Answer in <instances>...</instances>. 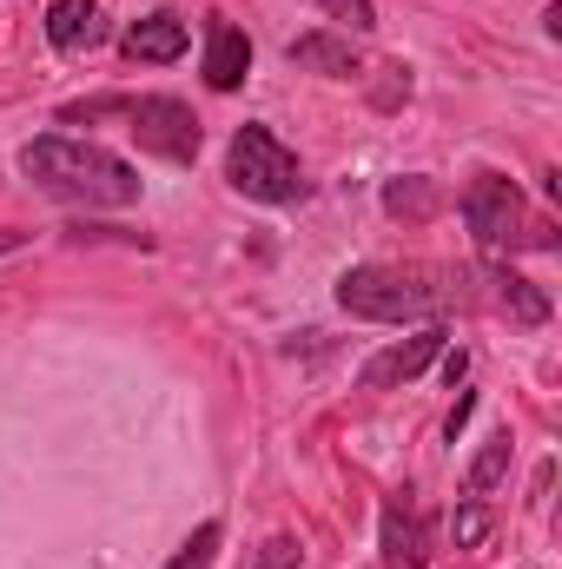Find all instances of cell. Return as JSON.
<instances>
[{"label":"cell","instance_id":"12","mask_svg":"<svg viewBox=\"0 0 562 569\" xmlns=\"http://www.w3.org/2000/svg\"><path fill=\"white\" fill-rule=\"evenodd\" d=\"M418 517H411V503L404 497H391L384 503V569H423V550H418Z\"/></svg>","mask_w":562,"mask_h":569},{"label":"cell","instance_id":"16","mask_svg":"<svg viewBox=\"0 0 562 569\" xmlns=\"http://www.w3.org/2000/svg\"><path fill=\"white\" fill-rule=\"evenodd\" d=\"M450 537H456V550H476V543L490 537V510H483V503H463V510L450 517Z\"/></svg>","mask_w":562,"mask_h":569},{"label":"cell","instance_id":"5","mask_svg":"<svg viewBox=\"0 0 562 569\" xmlns=\"http://www.w3.org/2000/svg\"><path fill=\"white\" fill-rule=\"evenodd\" d=\"M127 120H133V140L145 152H159V159H172V166H192L199 159V120H192V107L185 100H172V93H145V100H127Z\"/></svg>","mask_w":562,"mask_h":569},{"label":"cell","instance_id":"10","mask_svg":"<svg viewBox=\"0 0 562 569\" xmlns=\"http://www.w3.org/2000/svg\"><path fill=\"white\" fill-rule=\"evenodd\" d=\"M47 40H53L60 53L93 47V40H100V7H93V0H53V7H47Z\"/></svg>","mask_w":562,"mask_h":569},{"label":"cell","instance_id":"13","mask_svg":"<svg viewBox=\"0 0 562 569\" xmlns=\"http://www.w3.org/2000/svg\"><path fill=\"white\" fill-rule=\"evenodd\" d=\"M490 284H496V305H503L516 325H550V298L530 279H516L510 266H490Z\"/></svg>","mask_w":562,"mask_h":569},{"label":"cell","instance_id":"20","mask_svg":"<svg viewBox=\"0 0 562 569\" xmlns=\"http://www.w3.org/2000/svg\"><path fill=\"white\" fill-rule=\"evenodd\" d=\"M27 246V232H0V252H20Z\"/></svg>","mask_w":562,"mask_h":569},{"label":"cell","instance_id":"1","mask_svg":"<svg viewBox=\"0 0 562 569\" xmlns=\"http://www.w3.org/2000/svg\"><path fill=\"white\" fill-rule=\"evenodd\" d=\"M338 305L371 325L443 318V311L470 305V272H456V266H351L338 279Z\"/></svg>","mask_w":562,"mask_h":569},{"label":"cell","instance_id":"7","mask_svg":"<svg viewBox=\"0 0 562 569\" xmlns=\"http://www.w3.org/2000/svg\"><path fill=\"white\" fill-rule=\"evenodd\" d=\"M245 73H252V40L225 13H212L205 20V87L212 93H232V87H245Z\"/></svg>","mask_w":562,"mask_h":569},{"label":"cell","instance_id":"18","mask_svg":"<svg viewBox=\"0 0 562 569\" xmlns=\"http://www.w3.org/2000/svg\"><path fill=\"white\" fill-rule=\"evenodd\" d=\"M324 7H331L344 27H371V20H378V13H371V0H324Z\"/></svg>","mask_w":562,"mask_h":569},{"label":"cell","instance_id":"17","mask_svg":"<svg viewBox=\"0 0 562 569\" xmlns=\"http://www.w3.org/2000/svg\"><path fill=\"white\" fill-rule=\"evenodd\" d=\"M298 557H304V543H298V537H272V543L259 550V563H252V569H298Z\"/></svg>","mask_w":562,"mask_h":569},{"label":"cell","instance_id":"15","mask_svg":"<svg viewBox=\"0 0 562 569\" xmlns=\"http://www.w3.org/2000/svg\"><path fill=\"white\" fill-rule=\"evenodd\" d=\"M219 543H225V530H219V523H199V530L179 543V557H172L165 569H212L219 563Z\"/></svg>","mask_w":562,"mask_h":569},{"label":"cell","instance_id":"3","mask_svg":"<svg viewBox=\"0 0 562 569\" xmlns=\"http://www.w3.org/2000/svg\"><path fill=\"white\" fill-rule=\"evenodd\" d=\"M463 226L490 266H510V252H556V232L543 219H530L516 179H503V172H476L463 186Z\"/></svg>","mask_w":562,"mask_h":569},{"label":"cell","instance_id":"8","mask_svg":"<svg viewBox=\"0 0 562 569\" xmlns=\"http://www.w3.org/2000/svg\"><path fill=\"white\" fill-rule=\"evenodd\" d=\"M127 60H145V67H165V60H179L185 53V20L179 13H145L127 27Z\"/></svg>","mask_w":562,"mask_h":569},{"label":"cell","instance_id":"19","mask_svg":"<svg viewBox=\"0 0 562 569\" xmlns=\"http://www.w3.org/2000/svg\"><path fill=\"white\" fill-rule=\"evenodd\" d=\"M470 411H476V398H470V391H463V398H456V411H450V437H456V430L470 425Z\"/></svg>","mask_w":562,"mask_h":569},{"label":"cell","instance_id":"6","mask_svg":"<svg viewBox=\"0 0 562 569\" xmlns=\"http://www.w3.org/2000/svg\"><path fill=\"white\" fill-rule=\"evenodd\" d=\"M443 325H430V331H418V338H404V345H391V351H378L371 365H364V391H391V385H411L418 371H430L436 365V351H443Z\"/></svg>","mask_w":562,"mask_h":569},{"label":"cell","instance_id":"9","mask_svg":"<svg viewBox=\"0 0 562 569\" xmlns=\"http://www.w3.org/2000/svg\"><path fill=\"white\" fill-rule=\"evenodd\" d=\"M450 199H443V186L430 179V172H404V179H391L384 186V212L391 219H404V226H423V219H436Z\"/></svg>","mask_w":562,"mask_h":569},{"label":"cell","instance_id":"11","mask_svg":"<svg viewBox=\"0 0 562 569\" xmlns=\"http://www.w3.org/2000/svg\"><path fill=\"white\" fill-rule=\"evenodd\" d=\"M291 67L351 80V73H358V53H351V40H338V33H298V40H291Z\"/></svg>","mask_w":562,"mask_h":569},{"label":"cell","instance_id":"2","mask_svg":"<svg viewBox=\"0 0 562 569\" xmlns=\"http://www.w3.org/2000/svg\"><path fill=\"white\" fill-rule=\"evenodd\" d=\"M20 172L60 199V206H133L140 199V172L93 140H67V133H40L20 146Z\"/></svg>","mask_w":562,"mask_h":569},{"label":"cell","instance_id":"4","mask_svg":"<svg viewBox=\"0 0 562 569\" xmlns=\"http://www.w3.org/2000/svg\"><path fill=\"white\" fill-rule=\"evenodd\" d=\"M225 179L245 192V199H259V206H291V199H304V172H298V152L272 133V127H259V120H245L232 146H225Z\"/></svg>","mask_w":562,"mask_h":569},{"label":"cell","instance_id":"14","mask_svg":"<svg viewBox=\"0 0 562 569\" xmlns=\"http://www.w3.org/2000/svg\"><path fill=\"white\" fill-rule=\"evenodd\" d=\"M503 470H510V430H503V437H490V443L476 450V463H470V497L496 490V483H503Z\"/></svg>","mask_w":562,"mask_h":569}]
</instances>
